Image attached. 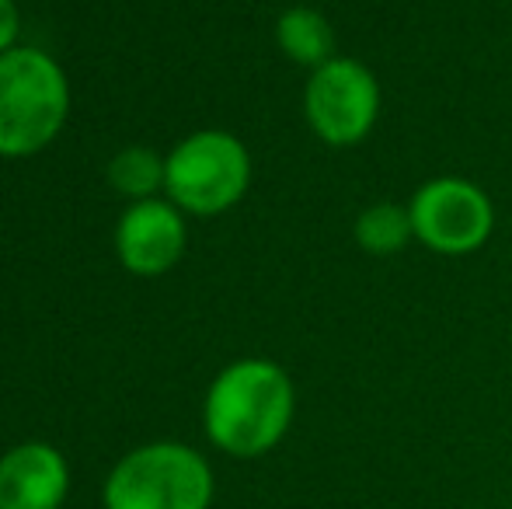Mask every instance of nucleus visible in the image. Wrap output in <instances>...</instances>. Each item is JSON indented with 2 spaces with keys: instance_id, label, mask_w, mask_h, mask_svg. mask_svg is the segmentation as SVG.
<instances>
[{
  "instance_id": "nucleus-4",
  "label": "nucleus",
  "mask_w": 512,
  "mask_h": 509,
  "mask_svg": "<svg viewBox=\"0 0 512 509\" xmlns=\"http://www.w3.org/2000/svg\"><path fill=\"white\" fill-rule=\"evenodd\" d=\"M251 185V154L227 129H199L168 154L164 192L182 213L216 217L244 199Z\"/></svg>"
},
{
  "instance_id": "nucleus-1",
  "label": "nucleus",
  "mask_w": 512,
  "mask_h": 509,
  "mask_svg": "<svg viewBox=\"0 0 512 509\" xmlns=\"http://www.w3.org/2000/svg\"><path fill=\"white\" fill-rule=\"evenodd\" d=\"M297 415L293 377L265 356H244L213 377L203 401V429L220 454L255 461L286 440Z\"/></svg>"
},
{
  "instance_id": "nucleus-8",
  "label": "nucleus",
  "mask_w": 512,
  "mask_h": 509,
  "mask_svg": "<svg viewBox=\"0 0 512 509\" xmlns=\"http://www.w3.org/2000/svg\"><path fill=\"white\" fill-rule=\"evenodd\" d=\"M70 492V464L56 447L28 440L0 457V509H60Z\"/></svg>"
},
{
  "instance_id": "nucleus-7",
  "label": "nucleus",
  "mask_w": 512,
  "mask_h": 509,
  "mask_svg": "<svg viewBox=\"0 0 512 509\" xmlns=\"http://www.w3.org/2000/svg\"><path fill=\"white\" fill-rule=\"evenodd\" d=\"M189 245L185 213L171 199L129 203L115 227V252L133 276H164L175 269Z\"/></svg>"
},
{
  "instance_id": "nucleus-5",
  "label": "nucleus",
  "mask_w": 512,
  "mask_h": 509,
  "mask_svg": "<svg viewBox=\"0 0 512 509\" xmlns=\"http://www.w3.org/2000/svg\"><path fill=\"white\" fill-rule=\"evenodd\" d=\"M384 109L380 81L363 60L342 56L310 70L304 84V119L310 133L335 150L359 147L373 136Z\"/></svg>"
},
{
  "instance_id": "nucleus-9",
  "label": "nucleus",
  "mask_w": 512,
  "mask_h": 509,
  "mask_svg": "<svg viewBox=\"0 0 512 509\" xmlns=\"http://www.w3.org/2000/svg\"><path fill=\"white\" fill-rule=\"evenodd\" d=\"M276 46L286 60L297 63V67H307V70L324 67V63L338 56L335 25L328 21V14L317 11V7H304V4L279 14Z\"/></svg>"
},
{
  "instance_id": "nucleus-2",
  "label": "nucleus",
  "mask_w": 512,
  "mask_h": 509,
  "mask_svg": "<svg viewBox=\"0 0 512 509\" xmlns=\"http://www.w3.org/2000/svg\"><path fill=\"white\" fill-rule=\"evenodd\" d=\"M70 112L63 67L35 46L0 56V157H32L60 136Z\"/></svg>"
},
{
  "instance_id": "nucleus-11",
  "label": "nucleus",
  "mask_w": 512,
  "mask_h": 509,
  "mask_svg": "<svg viewBox=\"0 0 512 509\" xmlns=\"http://www.w3.org/2000/svg\"><path fill=\"white\" fill-rule=\"evenodd\" d=\"M164 175H168V157H161L150 147H126L108 161L105 178L122 199L129 203H143V199H157L164 189Z\"/></svg>"
},
{
  "instance_id": "nucleus-12",
  "label": "nucleus",
  "mask_w": 512,
  "mask_h": 509,
  "mask_svg": "<svg viewBox=\"0 0 512 509\" xmlns=\"http://www.w3.org/2000/svg\"><path fill=\"white\" fill-rule=\"evenodd\" d=\"M21 35V11L14 0H0V56L18 46Z\"/></svg>"
},
{
  "instance_id": "nucleus-3",
  "label": "nucleus",
  "mask_w": 512,
  "mask_h": 509,
  "mask_svg": "<svg viewBox=\"0 0 512 509\" xmlns=\"http://www.w3.org/2000/svg\"><path fill=\"white\" fill-rule=\"evenodd\" d=\"M213 468L199 450L175 440L147 443L122 457L105 482V509H209Z\"/></svg>"
},
{
  "instance_id": "nucleus-10",
  "label": "nucleus",
  "mask_w": 512,
  "mask_h": 509,
  "mask_svg": "<svg viewBox=\"0 0 512 509\" xmlns=\"http://www.w3.org/2000/svg\"><path fill=\"white\" fill-rule=\"evenodd\" d=\"M352 238L356 248L366 252L370 258H391L401 255L415 241V227H411L408 203H370L366 210L356 213V224H352Z\"/></svg>"
},
{
  "instance_id": "nucleus-6",
  "label": "nucleus",
  "mask_w": 512,
  "mask_h": 509,
  "mask_svg": "<svg viewBox=\"0 0 512 509\" xmlns=\"http://www.w3.org/2000/svg\"><path fill=\"white\" fill-rule=\"evenodd\" d=\"M415 241L432 255L467 258L492 241L495 203L478 182L464 175H436L408 199Z\"/></svg>"
}]
</instances>
